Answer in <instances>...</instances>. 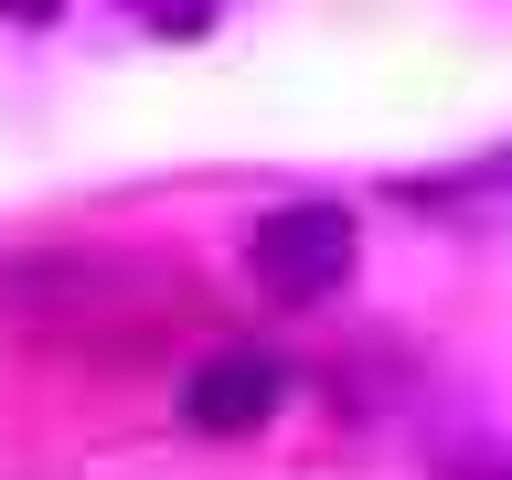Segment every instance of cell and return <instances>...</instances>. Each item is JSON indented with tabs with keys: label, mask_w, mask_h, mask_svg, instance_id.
Wrapping results in <instances>:
<instances>
[{
	"label": "cell",
	"mask_w": 512,
	"mask_h": 480,
	"mask_svg": "<svg viewBox=\"0 0 512 480\" xmlns=\"http://www.w3.org/2000/svg\"><path fill=\"white\" fill-rule=\"evenodd\" d=\"M128 11H139L150 32H203L214 22V0H128Z\"/></svg>",
	"instance_id": "cell-3"
},
{
	"label": "cell",
	"mask_w": 512,
	"mask_h": 480,
	"mask_svg": "<svg viewBox=\"0 0 512 480\" xmlns=\"http://www.w3.org/2000/svg\"><path fill=\"white\" fill-rule=\"evenodd\" d=\"M288 395V374L267 363V352H214L203 374L182 384V416L203 427V438H246V427H267Z\"/></svg>",
	"instance_id": "cell-2"
},
{
	"label": "cell",
	"mask_w": 512,
	"mask_h": 480,
	"mask_svg": "<svg viewBox=\"0 0 512 480\" xmlns=\"http://www.w3.org/2000/svg\"><path fill=\"white\" fill-rule=\"evenodd\" d=\"M352 256H363V224L342 203H278V214L246 224V267L267 299H320V288L352 278Z\"/></svg>",
	"instance_id": "cell-1"
},
{
	"label": "cell",
	"mask_w": 512,
	"mask_h": 480,
	"mask_svg": "<svg viewBox=\"0 0 512 480\" xmlns=\"http://www.w3.org/2000/svg\"><path fill=\"white\" fill-rule=\"evenodd\" d=\"M0 11H11V22H54L64 0H0Z\"/></svg>",
	"instance_id": "cell-4"
}]
</instances>
